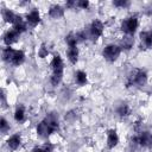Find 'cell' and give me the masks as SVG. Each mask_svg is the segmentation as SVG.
Returning <instances> with one entry per match:
<instances>
[{"mask_svg":"<svg viewBox=\"0 0 152 152\" xmlns=\"http://www.w3.org/2000/svg\"><path fill=\"white\" fill-rule=\"evenodd\" d=\"M50 66H51V77H50V82L53 87H57L64 76V62L61 57L59 53H55L51 62H50Z\"/></svg>","mask_w":152,"mask_h":152,"instance_id":"1","label":"cell"},{"mask_svg":"<svg viewBox=\"0 0 152 152\" xmlns=\"http://www.w3.org/2000/svg\"><path fill=\"white\" fill-rule=\"evenodd\" d=\"M2 59L14 66H19L25 62V53L23 50H17L11 46H6L2 50Z\"/></svg>","mask_w":152,"mask_h":152,"instance_id":"2","label":"cell"},{"mask_svg":"<svg viewBox=\"0 0 152 152\" xmlns=\"http://www.w3.org/2000/svg\"><path fill=\"white\" fill-rule=\"evenodd\" d=\"M147 81H148V76H147V72L144 70V69H139V68H135L133 69L128 77H127V81H126V87H145L147 84Z\"/></svg>","mask_w":152,"mask_h":152,"instance_id":"3","label":"cell"},{"mask_svg":"<svg viewBox=\"0 0 152 152\" xmlns=\"http://www.w3.org/2000/svg\"><path fill=\"white\" fill-rule=\"evenodd\" d=\"M139 27V19L137 15H129L121 23V31L126 36H133Z\"/></svg>","mask_w":152,"mask_h":152,"instance_id":"4","label":"cell"},{"mask_svg":"<svg viewBox=\"0 0 152 152\" xmlns=\"http://www.w3.org/2000/svg\"><path fill=\"white\" fill-rule=\"evenodd\" d=\"M121 50H122V49H121L120 45H118V44H108V45H106V46L103 48V50H102V57H103L107 62L113 63V62L118 61V58L120 57Z\"/></svg>","mask_w":152,"mask_h":152,"instance_id":"5","label":"cell"},{"mask_svg":"<svg viewBox=\"0 0 152 152\" xmlns=\"http://www.w3.org/2000/svg\"><path fill=\"white\" fill-rule=\"evenodd\" d=\"M104 31V24L100 19H94L89 25V36L91 39H99Z\"/></svg>","mask_w":152,"mask_h":152,"instance_id":"6","label":"cell"},{"mask_svg":"<svg viewBox=\"0 0 152 152\" xmlns=\"http://www.w3.org/2000/svg\"><path fill=\"white\" fill-rule=\"evenodd\" d=\"M135 144L142 146V147H152V133L148 131L140 132L138 135L133 138Z\"/></svg>","mask_w":152,"mask_h":152,"instance_id":"7","label":"cell"},{"mask_svg":"<svg viewBox=\"0 0 152 152\" xmlns=\"http://www.w3.org/2000/svg\"><path fill=\"white\" fill-rule=\"evenodd\" d=\"M37 134H38V137H40V138H43V139H46L48 137H50L53 132H55V129L49 125V122L45 120V119H43L38 125H37Z\"/></svg>","mask_w":152,"mask_h":152,"instance_id":"8","label":"cell"},{"mask_svg":"<svg viewBox=\"0 0 152 152\" xmlns=\"http://www.w3.org/2000/svg\"><path fill=\"white\" fill-rule=\"evenodd\" d=\"M19 36H20L19 32H17L15 30L11 28V30H8V31L5 32V34H4V37H2V40H4V43H5L7 46H11L12 44H14V43L18 42Z\"/></svg>","mask_w":152,"mask_h":152,"instance_id":"9","label":"cell"},{"mask_svg":"<svg viewBox=\"0 0 152 152\" xmlns=\"http://www.w3.org/2000/svg\"><path fill=\"white\" fill-rule=\"evenodd\" d=\"M49 17L51 19H61L64 17V7L59 4H53L49 7Z\"/></svg>","mask_w":152,"mask_h":152,"instance_id":"10","label":"cell"},{"mask_svg":"<svg viewBox=\"0 0 152 152\" xmlns=\"http://www.w3.org/2000/svg\"><path fill=\"white\" fill-rule=\"evenodd\" d=\"M25 20H26L27 25H30V26H32V27H36V26L40 23V13H39V11H38L37 8H33L32 11H30V12L27 13Z\"/></svg>","mask_w":152,"mask_h":152,"instance_id":"11","label":"cell"},{"mask_svg":"<svg viewBox=\"0 0 152 152\" xmlns=\"http://www.w3.org/2000/svg\"><path fill=\"white\" fill-rule=\"evenodd\" d=\"M119 141H120V138H119L116 129H109L107 132V146H108V148L116 147Z\"/></svg>","mask_w":152,"mask_h":152,"instance_id":"12","label":"cell"},{"mask_svg":"<svg viewBox=\"0 0 152 152\" xmlns=\"http://www.w3.org/2000/svg\"><path fill=\"white\" fill-rule=\"evenodd\" d=\"M7 147L11 150V151H15L19 148V146L21 145V135L19 133H14L12 134L8 139H7Z\"/></svg>","mask_w":152,"mask_h":152,"instance_id":"13","label":"cell"},{"mask_svg":"<svg viewBox=\"0 0 152 152\" xmlns=\"http://www.w3.org/2000/svg\"><path fill=\"white\" fill-rule=\"evenodd\" d=\"M78 56H80V50L76 46H68L66 49V57L69 59V62L71 64H76L78 61Z\"/></svg>","mask_w":152,"mask_h":152,"instance_id":"14","label":"cell"},{"mask_svg":"<svg viewBox=\"0 0 152 152\" xmlns=\"http://www.w3.org/2000/svg\"><path fill=\"white\" fill-rule=\"evenodd\" d=\"M139 38L146 49H152V30L140 32Z\"/></svg>","mask_w":152,"mask_h":152,"instance_id":"15","label":"cell"},{"mask_svg":"<svg viewBox=\"0 0 152 152\" xmlns=\"http://www.w3.org/2000/svg\"><path fill=\"white\" fill-rule=\"evenodd\" d=\"M13 27V30H15L17 32H19V33H23V32H25L26 30H27V23H26V20H24L20 15H17V19H15V21L13 23V25H12Z\"/></svg>","mask_w":152,"mask_h":152,"instance_id":"16","label":"cell"},{"mask_svg":"<svg viewBox=\"0 0 152 152\" xmlns=\"http://www.w3.org/2000/svg\"><path fill=\"white\" fill-rule=\"evenodd\" d=\"M17 15H18V14H15L13 11H11V10H8V8H4V10L1 11V17H2L4 21H5V23H8V24H12V25H13V23L15 21Z\"/></svg>","mask_w":152,"mask_h":152,"instance_id":"17","label":"cell"},{"mask_svg":"<svg viewBox=\"0 0 152 152\" xmlns=\"http://www.w3.org/2000/svg\"><path fill=\"white\" fill-rule=\"evenodd\" d=\"M116 114L120 118H127L131 114V107L126 103V102H121L120 104H118L116 107Z\"/></svg>","mask_w":152,"mask_h":152,"instance_id":"18","label":"cell"},{"mask_svg":"<svg viewBox=\"0 0 152 152\" xmlns=\"http://www.w3.org/2000/svg\"><path fill=\"white\" fill-rule=\"evenodd\" d=\"M75 82L78 86H86L88 82V75L83 70H77L75 72Z\"/></svg>","mask_w":152,"mask_h":152,"instance_id":"19","label":"cell"},{"mask_svg":"<svg viewBox=\"0 0 152 152\" xmlns=\"http://www.w3.org/2000/svg\"><path fill=\"white\" fill-rule=\"evenodd\" d=\"M13 116H14V120H15L17 122H23V121L25 120V116H26L25 107H24L23 104L17 106V108H15V110H14Z\"/></svg>","mask_w":152,"mask_h":152,"instance_id":"20","label":"cell"},{"mask_svg":"<svg viewBox=\"0 0 152 152\" xmlns=\"http://www.w3.org/2000/svg\"><path fill=\"white\" fill-rule=\"evenodd\" d=\"M45 120L49 122V125L55 129L57 131L58 127H59V120H58V115L56 113H49L46 116H45Z\"/></svg>","mask_w":152,"mask_h":152,"instance_id":"21","label":"cell"},{"mask_svg":"<svg viewBox=\"0 0 152 152\" xmlns=\"http://www.w3.org/2000/svg\"><path fill=\"white\" fill-rule=\"evenodd\" d=\"M133 45H134L133 36H126V34H125V37H122V39H121V45H120V48H121V49H125V50H129V49L133 48Z\"/></svg>","mask_w":152,"mask_h":152,"instance_id":"22","label":"cell"},{"mask_svg":"<svg viewBox=\"0 0 152 152\" xmlns=\"http://www.w3.org/2000/svg\"><path fill=\"white\" fill-rule=\"evenodd\" d=\"M65 43H66L68 46H76L78 44L77 38H76V33H74V32L68 33L65 36Z\"/></svg>","mask_w":152,"mask_h":152,"instance_id":"23","label":"cell"},{"mask_svg":"<svg viewBox=\"0 0 152 152\" xmlns=\"http://www.w3.org/2000/svg\"><path fill=\"white\" fill-rule=\"evenodd\" d=\"M48 55H49V49H48L46 44L45 43L40 44V46L38 49V56L40 58H45V57H48Z\"/></svg>","mask_w":152,"mask_h":152,"instance_id":"24","label":"cell"},{"mask_svg":"<svg viewBox=\"0 0 152 152\" xmlns=\"http://www.w3.org/2000/svg\"><path fill=\"white\" fill-rule=\"evenodd\" d=\"M0 131H1L2 134L7 133V131H10V124L7 122V120H6L4 116H2L1 120H0Z\"/></svg>","mask_w":152,"mask_h":152,"instance_id":"25","label":"cell"},{"mask_svg":"<svg viewBox=\"0 0 152 152\" xmlns=\"http://www.w3.org/2000/svg\"><path fill=\"white\" fill-rule=\"evenodd\" d=\"M113 5L118 8H126L131 5V2L127 0H116V1H113Z\"/></svg>","mask_w":152,"mask_h":152,"instance_id":"26","label":"cell"},{"mask_svg":"<svg viewBox=\"0 0 152 152\" xmlns=\"http://www.w3.org/2000/svg\"><path fill=\"white\" fill-rule=\"evenodd\" d=\"M76 7H78L81 10H87L89 7V1L88 0H78V1H76Z\"/></svg>","mask_w":152,"mask_h":152,"instance_id":"27","label":"cell"},{"mask_svg":"<svg viewBox=\"0 0 152 152\" xmlns=\"http://www.w3.org/2000/svg\"><path fill=\"white\" fill-rule=\"evenodd\" d=\"M65 6H66V8H74V7H76V1H66L65 2Z\"/></svg>","mask_w":152,"mask_h":152,"instance_id":"28","label":"cell"},{"mask_svg":"<svg viewBox=\"0 0 152 152\" xmlns=\"http://www.w3.org/2000/svg\"><path fill=\"white\" fill-rule=\"evenodd\" d=\"M43 147H44V148H45L48 152H52V150H53V146H52L50 142H46V144H45Z\"/></svg>","mask_w":152,"mask_h":152,"instance_id":"29","label":"cell"},{"mask_svg":"<svg viewBox=\"0 0 152 152\" xmlns=\"http://www.w3.org/2000/svg\"><path fill=\"white\" fill-rule=\"evenodd\" d=\"M31 152H48V151H46L44 147H34Z\"/></svg>","mask_w":152,"mask_h":152,"instance_id":"30","label":"cell"}]
</instances>
